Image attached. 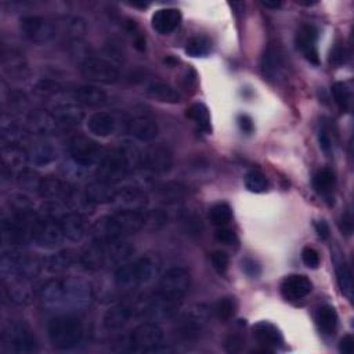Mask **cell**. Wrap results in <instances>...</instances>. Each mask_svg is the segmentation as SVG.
<instances>
[{
	"label": "cell",
	"mask_w": 354,
	"mask_h": 354,
	"mask_svg": "<svg viewBox=\"0 0 354 354\" xmlns=\"http://www.w3.org/2000/svg\"><path fill=\"white\" fill-rule=\"evenodd\" d=\"M143 212L136 210H116L112 214L100 217L91 227L94 241L108 243L124 240L143 230Z\"/></svg>",
	"instance_id": "obj_1"
},
{
	"label": "cell",
	"mask_w": 354,
	"mask_h": 354,
	"mask_svg": "<svg viewBox=\"0 0 354 354\" xmlns=\"http://www.w3.org/2000/svg\"><path fill=\"white\" fill-rule=\"evenodd\" d=\"M49 339L58 350H71L83 339V324L74 316H57L47 325Z\"/></svg>",
	"instance_id": "obj_2"
},
{
	"label": "cell",
	"mask_w": 354,
	"mask_h": 354,
	"mask_svg": "<svg viewBox=\"0 0 354 354\" xmlns=\"http://www.w3.org/2000/svg\"><path fill=\"white\" fill-rule=\"evenodd\" d=\"M158 272V265L153 258H140L132 263H125L115 272V284L121 289H133L150 283Z\"/></svg>",
	"instance_id": "obj_3"
},
{
	"label": "cell",
	"mask_w": 354,
	"mask_h": 354,
	"mask_svg": "<svg viewBox=\"0 0 354 354\" xmlns=\"http://www.w3.org/2000/svg\"><path fill=\"white\" fill-rule=\"evenodd\" d=\"M41 263L19 250H10L2 255L0 269L5 280L13 278H34L41 272Z\"/></svg>",
	"instance_id": "obj_4"
},
{
	"label": "cell",
	"mask_w": 354,
	"mask_h": 354,
	"mask_svg": "<svg viewBox=\"0 0 354 354\" xmlns=\"http://www.w3.org/2000/svg\"><path fill=\"white\" fill-rule=\"evenodd\" d=\"M2 342L6 351L16 354H30L38 349L35 333L25 321L10 324L3 332Z\"/></svg>",
	"instance_id": "obj_5"
},
{
	"label": "cell",
	"mask_w": 354,
	"mask_h": 354,
	"mask_svg": "<svg viewBox=\"0 0 354 354\" xmlns=\"http://www.w3.org/2000/svg\"><path fill=\"white\" fill-rule=\"evenodd\" d=\"M210 311L209 307L205 305H198L192 309H190L187 313H184L180 320L176 324L175 333L177 339L183 342H192L197 340L201 333L203 332L208 320H209Z\"/></svg>",
	"instance_id": "obj_6"
},
{
	"label": "cell",
	"mask_w": 354,
	"mask_h": 354,
	"mask_svg": "<svg viewBox=\"0 0 354 354\" xmlns=\"http://www.w3.org/2000/svg\"><path fill=\"white\" fill-rule=\"evenodd\" d=\"M191 288V276L183 267L168 270L159 280L158 294L166 299L180 302L186 298Z\"/></svg>",
	"instance_id": "obj_7"
},
{
	"label": "cell",
	"mask_w": 354,
	"mask_h": 354,
	"mask_svg": "<svg viewBox=\"0 0 354 354\" xmlns=\"http://www.w3.org/2000/svg\"><path fill=\"white\" fill-rule=\"evenodd\" d=\"M82 75L86 80L98 85H113L120 80V69L100 57H89L82 63Z\"/></svg>",
	"instance_id": "obj_8"
},
{
	"label": "cell",
	"mask_w": 354,
	"mask_h": 354,
	"mask_svg": "<svg viewBox=\"0 0 354 354\" xmlns=\"http://www.w3.org/2000/svg\"><path fill=\"white\" fill-rule=\"evenodd\" d=\"M131 169L132 168L124 153L120 148H116L102 154L98 166V176L100 180L115 183L125 179Z\"/></svg>",
	"instance_id": "obj_9"
},
{
	"label": "cell",
	"mask_w": 354,
	"mask_h": 354,
	"mask_svg": "<svg viewBox=\"0 0 354 354\" xmlns=\"http://www.w3.org/2000/svg\"><path fill=\"white\" fill-rule=\"evenodd\" d=\"M64 240L65 235L60 221L50 219L35 220L32 225V241L39 248L54 250L58 248Z\"/></svg>",
	"instance_id": "obj_10"
},
{
	"label": "cell",
	"mask_w": 354,
	"mask_h": 354,
	"mask_svg": "<svg viewBox=\"0 0 354 354\" xmlns=\"http://www.w3.org/2000/svg\"><path fill=\"white\" fill-rule=\"evenodd\" d=\"M68 153L74 164L79 168H90L100 162L101 147L89 137L76 136L68 144Z\"/></svg>",
	"instance_id": "obj_11"
},
{
	"label": "cell",
	"mask_w": 354,
	"mask_h": 354,
	"mask_svg": "<svg viewBox=\"0 0 354 354\" xmlns=\"http://www.w3.org/2000/svg\"><path fill=\"white\" fill-rule=\"evenodd\" d=\"M164 340V331L155 322L139 325L131 335V346L133 351L155 353L159 351Z\"/></svg>",
	"instance_id": "obj_12"
},
{
	"label": "cell",
	"mask_w": 354,
	"mask_h": 354,
	"mask_svg": "<svg viewBox=\"0 0 354 354\" xmlns=\"http://www.w3.org/2000/svg\"><path fill=\"white\" fill-rule=\"evenodd\" d=\"M20 30L25 39L42 45L53 39L56 34L54 24L41 16H25L20 20Z\"/></svg>",
	"instance_id": "obj_13"
},
{
	"label": "cell",
	"mask_w": 354,
	"mask_h": 354,
	"mask_svg": "<svg viewBox=\"0 0 354 354\" xmlns=\"http://www.w3.org/2000/svg\"><path fill=\"white\" fill-rule=\"evenodd\" d=\"M179 306L180 302L166 299L157 292L153 298L144 300L136 311H140L142 316L150 322H159L173 317Z\"/></svg>",
	"instance_id": "obj_14"
},
{
	"label": "cell",
	"mask_w": 354,
	"mask_h": 354,
	"mask_svg": "<svg viewBox=\"0 0 354 354\" xmlns=\"http://www.w3.org/2000/svg\"><path fill=\"white\" fill-rule=\"evenodd\" d=\"M133 254L135 247L131 243L125 241V239L100 243V256L102 269L111 266H122L132 258Z\"/></svg>",
	"instance_id": "obj_15"
},
{
	"label": "cell",
	"mask_w": 354,
	"mask_h": 354,
	"mask_svg": "<svg viewBox=\"0 0 354 354\" xmlns=\"http://www.w3.org/2000/svg\"><path fill=\"white\" fill-rule=\"evenodd\" d=\"M262 74L272 82L278 83L287 76V63L283 52L277 46H269L262 56Z\"/></svg>",
	"instance_id": "obj_16"
},
{
	"label": "cell",
	"mask_w": 354,
	"mask_h": 354,
	"mask_svg": "<svg viewBox=\"0 0 354 354\" xmlns=\"http://www.w3.org/2000/svg\"><path fill=\"white\" fill-rule=\"evenodd\" d=\"M143 166L153 173L165 175L173 166V155L164 146H153L143 153Z\"/></svg>",
	"instance_id": "obj_17"
},
{
	"label": "cell",
	"mask_w": 354,
	"mask_h": 354,
	"mask_svg": "<svg viewBox=\"0 0 354 354\" xmlns=\"http://www.w3.org/2000/svg\"><path fill=\"white\" fill-rule=\"evenodd\" d=\"M317 38H318V32H317L316 27L305 24L298 30L296 39H295L296 46L302 52L305 58L314 65L320 64V54H318V49H317Z\"/></svg>",
	"instance_id": "obj_18"
},
{
	"label": "cell",
	"mask_w": 354,
	"mask_h": 354,
	"mask_svg": "<svg viewBox=\"0 0 354 354\" xmlns=\"http://www.w3.org/2000/svg\"><path fill=\"white\" fill-rule=\"evenodd\" d=\"M313 291V284L306 276L291 274L281 283V295L285 300L298 302L306 298Z\"/></svg>",
	"instance_id": "obj_19"
},
{
	"label": "cell",
	"mask_w": 354,
	"mask_h": 354,
	"mask_svg": "<svg viewBox=\"0 0 354 354\" xmlns=\"http://www.w3.org/2000/svg\"><path fill=\"white\" fill-rule=\"evenodd\" d=\"M148 202L146 192L136 187H125L122 190H118L113 203L116 205L118 210H136L142 212Z\"/></svg>",
	"instance_id": "obj_20"
},
{
	"label": "cell",
	"mask_w": 354,
	"mask_h": 354,
	"mask_svg": "<svg viewBox=\"0 0 354 354\" xmlns=\"http://www.w3.org/2000/svg\"><path fill=\"white\" fill-rule=\"evenodd\" d=\"M52 113L58 124L65 126L79 125L85 116L82 107L74 100L57 101L52 108Z\"/></svg>",
	"instance_id": "obj_21"
},
{
	"label": "cell",
	"mask_w": 354,
	"mask_h": 354,
	"mask_svg": "<svg viewBox=\"0 0 354 354\" xmlns=\"http://www.w3.org/2000/svg\"><path fill=\"white\" fill-rule=\"evenodd\" d=\"M57 121L52 112L36 109L32 111L27 118V129L28 132L38 136H47L54 133L57 129Z\"/></svg>",
	"instance_id": "obj_22"
},
{
	"label": "cell",
	"mask_w": 354,
	"mask_h": 354,
	"mask_svg": "<svg viewBox=\"0 0 354 354\" xmlns=\"http://www.w3.org/2000/svg\"><path fill=\"white\" fill-rule=\"evenodd\" d=\"M60 223H61L65 239L69 240V241L79 243L87 235L89 225H87V221H86L85 216L80 214V213H76V212L67 213L61 219Z\"/></svg>",
	"instance_id": "obj_23"
},
{
	"label": "cell",
	"mask_w": 354,
	"mask_h": 354,
	"mask_svg": "<svg viewBox=\"0 0 354 354\" xmlns=\"http://www.w3.org/2000/svg\"><path fill=\"white\" fill-rule=\"evenodd\" d=\"M183 16L177 9H161L154 13L151 25L159 35H169L181 24Z\"/></svg>",
	"instance_id": "obj_24"
},
{
	"label": "cell",
	"mask_w": 354,
	"mask_h": 354,
	"mask_svg": "<svg viewBox=\"0 0 354 354\" xmlns=\"http://www.w3.org/2000/svg\"><path fill=\"white\" fill-rule=\"evenodd\" d=\"M135 313H136V309L129 305H122V303L116 305L105 313L102 320L104 328L107 331H120L129 324Z\"/></svg>",
	"instance_id": "obj_25"
},
{
	"label": "cell",
	"mask_w": 354,
	"mask_h": 354,
	"mask_svg": "<svg viewBox=\"0 0 354 354\" xmlns=\"http://www.w3.org/2000/svg\"><path fill=\"white\" fill-rule=\"evenodd\" d=\"M252 331H254L255 339L262 346L269 349L270 351L273 349L280 347L284 343V336H283L281 331L274 324H272L269 321H261V322L255 324Z\"/></svg>",
	"instance_id": "obj_26"
},
{
	"label": "cell",
	"mask_w": 354,
	"mask_h": 354,
	"mask_svg": "<svg viewBox=\"0 0 354 354\" xmlns=\"http://www.w3.org/2000/svg\"><path fill=\"white\" fill-rule=\"evenodd\" d=\"M87 131L97 137H108L115 132V118L108 112H94L86 122Z\"/></svg>",
	"instance_id": "obj_27"
},
{
	"label": "cell",
	"mask_w": 354,
	"mask_h": 354,
	"mask_svg": "<svg viewBox=\"0 0 354 354\" xmlns=\"http://www.w3.org/2000/svg\"><path fill=\"white\" fill-rule=\"evenodd\" d=\"M3 72L13 79H24L28 75V63L24 56L16 50L5 52L2 57Z\"/></svg>",
	"instance_id": "obj_28"
},
{
	"label": "cell",
	"mask_w": 354,
	"mask_h": 354,
	"mask_svg": "<svg viewBox=\"0 0 354 354\" xmlns=\"http://www.w3.org/2000/svg\"><path fill=\"white\" fill-rule=\"evenodd\" d=\"M116 192H118V190L115 188L113 183L104 181V180H97V181L90 183L86 187V191H85L87 199L93 205L113 202V199L116 197Z\"/></svg>",
	"instance_id": "obj_29"
},
{
	"label": "cell",
	"mask_w": 354,
	"mask_h": 354,
	"mask_svg": "<svg viewBox=\"0 0 354 354\" xmlns=\"http://www.w3.org/2000/svg\"><path fill=\"white\" fill-rule=\"evenodd\" d=\"M132 136L143 143H150L158 136V125L148 116H137L131 122L129 128Z\"/></svg>",
	"instance_id": "obj_30"
},
{
	"label": "cell",
	"mask_w": 354,
	"mask_h": 354,
	"mask_svg": "<svg viewBox=\"0 0 354 354\" xmlns=\"http://www.w3.org/2000/svg\"><path fill=\"white\" fill-rule=\"evenodd\" d=\"M72 187H69L67 183L61 181L60 179L56 177H43L39 194L45 197L46 199H53V201H65L72 192Z\"/></svg>",
	"instance_id": "obj_31"
},
{
	"label": "cell",
	"mask_w": 354,
	"mask_h": 354,
	"mask_svg": "<svg viewBox=\"0 0 354 354\" xmlns=\"http://www.w3.org/2000/svg\"><path fill=\"white\" fill-rule=\"evenodd\" d=\"M74 101H76L79 105H87V107H97L104 102H107L108 96L107 93L93 85H86V86H79L74 90L72 93Z\"/></svg>",
	"instance_id": "obj_32"
},
{
	"label": "cell",
	"mask_w": 354,
	"mask_h": 354,
	"mask_svg": "<svg viewBox=\"0 0 354 354\" xmlns=\"http://www.w3.org/2000/svg\"><path fill=\"white\" fill-rule=\"evenodd\" d=\"M5 294L10 299V302L16 305H28L32 300V291L27 284L25 278H13L8 280L5 285Z\"/></svg>",
	"instance_id": "obj_33"
},
{
	"label": "cell",
	"mask_w": 354,
	"mask_h": 354,
	"mask_svg": "<svg viewBox=\"0 0 354 354\" xmlns=\"http://www.w3.org/2000/svg\"><path fill=\"white\" fill-rule=\"evenodd\" d=\"M30 161V155L20 146H6L2 150V162L3 168L10 170H23L25 169L27 162Z\"/></svg>",
	"instance_id": "obj_34"
},
{
	"label": "cell",
	"mask_w": 354,
	"mask_h": 354,
	"mask_svg": "<svg viewBox=\"0 0 354 354\" xmlns=\"http://www.w3.org/2000/svg\"><path fill=\"white\" fill-rule=\"evenodd\" d=\"M147 94L159 102L177 104L181 101L180 93L173 86H170L165 82H158V80L151 82L147 86Z\"/></svg>",
	"instance_id": "obj_35"
},
{
	"label": "cell",
	"mask_w": 354,
	"mask_h": 354,
	"mask_svg": "<svg viewBox=\"0 0 354 354\" xmlns=\"http://www.w3.org/2000/svg\"><path fill=\"white\" fill-rule=\"evenodd\" d=\"M28 155H30V161L35 166L42 168L53 164L57 159V150L53 144L47 142H41L31 148Z\"/></svg>",
	"instance_id": "obj_36"
},
{
	"label": "cell",
	"mask_w": 354,
	"mask_h": 354,
	"mask_svg": "<svg viewBox=\"0 0 354 354\" xmlns=\"http://www.w3.org/2000/svg\"><path fill=\"white\" fill-rule=\"evenodd\" d=\"M74 261H75L74 252L63 251V252H58V254L45 258L42 262V267L52 274H60V273L67 272L72 266Z\"/></svg>",
	"instance_id": "obj_37"
},
{
	"label": "cell",
	"mask_w": 354,
	"mask_h": 354,
	"mask_svg": "<svg viewBox=\"0 0 354 354\" xmlns=\"http://www.w3.org/2000/svg\"><path fill=\"white\" fill-rule=\"evenodd\" d=\"M25 136L24 128L14 120L12 115H3L2 118V139L8 146H19Z\"/></svg>",
	"instance_id": "obj_38"
},
{
	"label": "cell",
	"mask_w": 354,
	"mask_h": 354,
	"mask_svg": "<svg viewBox=\"0 0 354 354\" xmlns=\"http://www.w3.org/2000/svg\"><path fill=\"white\" fill-rule=\"evenodd\" d=\"M316 321H317L318 329H320L324 335H333L335 331H336V327H338V313H336V310H335L332 306H329V305L321 306V307L317 310Z\"/></svg>",
	"instance_id": "obj_39"
},
{
	"label": "cell",
	"mask_w": 354,
	"mask_h": 354,
	"mask_svg": "<svg viewBox=\"0 0 354 354\" xmlns=\"http://www.w3.org/2000/svg\"><path fill=\"white\" fill-rule=\"evenodd\" d=\"M335 183H336L335 173L329 168L320 169L314 175V177H313V187H314V190L320 195H322V197H325L328 199L332 195V191L335 188Z\"/></svg>",
	"instance_id": "obj_40"
},
{
	"label": "cell",
	"mask_w": 354,
	"mask_h": 354,
	"mask_svg": "<svg viewBox=\"0 0 354 354\" xmlns=\"http://www.w3.org/2000/svg\"><path fill=\"white\" fill-rule=\"evenodd\" d=\"M187 116L191 121L197 124V126L205 132L210 133L212 132V125H210V113L209 109L205 104L202 102H195L187 109Z\"/></svg>",
	"instance_id": "obj_41"
},
{
	"label": "cell",
	"mask_w": 354,
	"mask_h": 354,
	"mask_svg": "<svg viewBox=\"0 0 354 354\" xmlns=\"http://www.w3.org/2000/svg\"><path fill=\"white\" fill-rule=\"evenodd\" d=\"M336 280H338V285L340 288V292L349 300H353V291H354L353 273H351V269L344 262L336 265Z\"/></svg>",
	"instance_id": "obj_42"
},
{
	"label": "cell",
	"mask_w": 354,
	"mask_h": 354,
	"mask_svg": "<svg viewBox=\"0 0 354 354\" xmlns=\"http://www.w3.org/2000/svg\"><path fill=\"white\" fill-rule=\"evenodd\" d=\"M208 217H209L210 223L213 225H216V227L227 225L231 221V219H232L231 206L228 203H225V202H219V203L213 205L209 209Z\"/></svg>",
	"instance_id": "obj_43"
},
{
	"label": "cell",
	"mask_w": 354,
	"mask_h": 354,
	"mask_svg": "<svg viewBox=\"0 0 354 354\" xmlns=\"http://www.w3.org/2000/svg\"><path fill=\"white\" fill-rule=\"evenodd\" d=\"M144 217V230L150 232H157L162 230L168 223V214L162 209H153L143 213Z\"/></svg>",
	"instance_id": "obj_44"
},
{
	"label": "cell",
	"mask_w": 354,
	"mask_h": 354,
	"mask_svg": "<svg viewBox=\"0 0 354 354\" xmlns=\"http://www.w3.org/2000/svg\"><path fill=\"white\" fill-rule=\"evenodd\" d=\"M43 177H41L38 173H35L31 169H23L17 175V183L23 190L27 191H36L39 192L41 184Z\"/></svg>",
	"instance_id": "obj_45"
},
{
	"label": "cell",
	"mask_w": 354,
	"mask_h": 354,
	"mask_svg": "<svg viewBox=\"0 0 354 354\" xmlns=\"http://www.w3.org/2000/svg\"><path fill=\"white\" fill-rule=\"evenodd\" d=\"M212 49V43L208 38H203V36H195L192 39H190L187 42V46H186V53L190 56V57H205L209 54Z\"/></svg>",
	"instance_id": "obj_46"
},
{
	"label": "cell",
	"mask_w": 354,
	"mask_h": 354,
	"mask_svg": "<svg viewBox=\"0 0 354 354\" xmlns=\"http://www.w3.org/2000/svg\"><path fill=\"white\" fill-rule=\"evenodd\" d=\"M245 187L251 191V192H255V194H262V192H266L267 188H269V180L267 177L259 172V170H251L247 173L245 179Z\"/></svg>",
	"instance_id": "obj_47"
},
{
	"label": "cell",
	"mask_w": 354,
	"mask_h": 354,
	"mask_svg": "<svg viewBox=\"0 0 354 354\" xmlns=\"http://www.w3.org/2000/svg\"><path fill=\"white\" fill-rule=\"evenodd\" d=\"M332 97L340 111L346 112L351 104V91L343 82H336L332 85Z\"/></svg>",
	"instance_id": "obj_48"
},
{
	"label": "cell",
	"mask_w": 354,
	"mask_h": 354,
	"mask_svg": "<svg viewBox=\"0 0 354 354\" xmlns=\"http://www.w3.org/2000/svg\"><path fill=\"white\" fill-rule=\"evenodd\" d=\"M235 310H237V302L232 296L221 298L214 306V314L221 322L228 321L235 314Z\"/></svg>",
	"instance_id": "obj_49"
},
{
	"label": "cell",
	"mask_w": 354,
	"mask_h": 354,
	"mask_svg": "<svg viewBox=\"0 0 354 354\" xmlns=\"http://www.w3.org/2000/svg\"><path fill=\"white\" fill-rule=\"evenodd\" d=\"M214 239H216L217 243H220L223 245H235V244H239L237 234H235V231L228 228L227 225L217 227V230L214 231Z\"/></svg>",
	"instance_id": "obj_50"
},
{
	"label": "cell",
	"mask_w": 354,
	"mask_h": 354,
	"mask_svg": "<svg viewBox=\"0 0 354 354\" xmlns=\"http://www.w3.org/2000/svg\"><path fill=\"white\" fill-rule=\"evenodd\" d=\"M10 205L17 210V213H31L34 202L25 194H14L10 198Z\"/></svg>",
	"instance_id": "obj_51"
},
{
	"label": "cell",
	"mask_w": 354,
	"mask_h": 354,
	"mask_svg": "<svg viewBox=\"0 0 354 354\" xmlns=\"http://www.w3.org/2000/svg\"><path fill=\"white\" fill-rule=\"evenodd\" d=\"M210 261H212V266L213 269L219 273V274H224L228 269V265H230V259H228V255L223 251H214L212 255H210Z\"/></svg>",
	"instance_id": "obj_52"
},
{
	"label": "cell",
	"mask_w": 354,
	"mask_h": 354,
	"mask_svg": "<svg viewBox=\"0 0 354 354\" xmlns=\"http://www.w3.org/2000/svg\"><path fill=\"white\" fill-rule=\"evenodd\" d=\"M36 93H39L41 96H54L57 93L61 91V86L54 82V80H49V79H42L36 83L35 86Z\"/></svg>",
	"instance_id": "obj_53"
},
{
	"label": "cell",
	"mask_w": 354,
	"mask_h": 354,
	"mask_svg": "<svg viewBox=\"0 0 354 354\" xmlns=\"http://www.w3.org/2000/svg\"><path fill=\"white\" fill-rule=\"evenodd\" d=\"M245 347V340L240 335H230L224 342V349L227 353L237 354L241 353Z\"/></svg>",
	"instance_id": "obj_54"
},
{
	"label": "cell",
	"mask_w": 354,
	"mask_h": 354,
	"mask_svg": "<svg viewBox=\"0 0 354 354\" xmlns=\"http://www.w3.org/2000/svg\"><path fill=\"white\" fill-rule=\"evenodd\" d=\"M302 261L303 263L309 267V269H318L320 263H321V259H320V255L318 252L311 248V247H305L303 251H302Z\"/></svg>",
	"instance_id": "obj_55"
},
{
	"label": "cell",
	"mask_w": 354,
	"mask_h": 354,
	"mask_svg": "<svg viewBox=\"0 0 354 354\" xmlns=\"http://www.w3.org/2000/svg\"><path fill=\"white\" fill-rule=\"evenodd\" d=\"M184 195V188L179 184H168L162 188V198L168 202L180 199Z\"/></svg>",
	"instance_id": "obj_56"
},
{
	"label": "cell",
	"mask_w": 354,
	"mask_h": 354,
	"mask_svg": "<svg viewBox=\"0 0 354 354\" xmlns=\"http://www.w3.org/2000/svg\"><path fill=\"white\" fill-rule=\"evenodd\" d=\"M346 61V49L343 45L338 43L332 50H331V54H329V64L333 65V67H340L343 65Z\"/></svg>",
	"instance_id": "obj_57"
},
{
	"label": "cell",
	"mask_w": 354,
	"mask_h": 354,
	"mask_svg": "<svg viewBox=\"0 0 354 354\" xmlns=\"http://www.w3.org/2000/svg\"><path fill=\"white\" fill-rule=\"evenodd\" d=\"M243 270L251 278H258L262 274L261 265L255 259H252V258H245L243 261Z\"/></svg>",
	"instance_id": "obj_58"
},
{
	"label": "cell",
	"mask_w": 354,
	"mask_h": 354,
	"mask_svg": "<svg viewBox=\"0 0 354 354\" xmlns=\"http://www.w3.org/2000/svg\"><path fill=\"white\" fill-rule=\"evenodd\" d=\"M318 143H320V147L324 153L329 154L331 150H332V140H331V136L328 133V131L325 128H321L320 132H318Z\"/></svg>",
	"instance_id": "obj_59"
},
{
	"label": "cell",
	"mask_w": 354,
	"mask_h": 354,
	"mask_svg": "<svg viewBox=\"0 0 354 354\" xmlns=\"http://www.w3.org/2000/svg\"><path fill=\"white\" fill-rule=\"evenodd\" d=\"M339 227H340V231L343 234L351 235V232H353V216L349 210L342 214L340 221H339Z\"/></svg>",
	"instance_id": "obj_60"
},
{
	"label": "cell",
	"mask_w": 354,
	"mask_h": 354,
	"mask_svg": "<svg viewBox=\"0 0 354 354\" xmlns=\"http://www.w3.org/2000/svg\"><path fill=\"white\" fill-rule=\"evenodd\" d=\"M339 351L343 353V354H353V351H354V339H353L351 335H344L340 339Z\"/></svg>",
	"instance_id": "obj_61"
},
{
	"label": "cell",
	"mask_w": 354,
	"mask_h": 354,
	"mask_svg": "<svg viewBox=\"0 0 354 354\" xmlns=\"http://www.w3.org/2000/svg\"><path fill=\"white\" fill-rule=\"evenodd\" d=\"M239 126L244 133H252L254 132V121L251 120V116L248 115H240L239 116Z\"/></svg>",
	"instance_id": "obj_62"
},
{
	"label": "cell",
	"mask_w": 354,
	"mask_h": 354,
	"mask_svg": "<svg viewBox=\"0 0 354 354\" xmlns=\"http://www.w3.org/2000/svg\"><path fill=\"white\" fill-rule=\"evenodd\" d=\"M314 228H316V231H317V234H318V237H320L321 240H328V239H329L331 231H329V225L327 224L325 220H317V221L314 223Z\"/></svg>",
	"instance_id": "obj_63"
},
{
	"label": "cell",
	"mask_w": 354,
	"mask_h": 354,
	"mask_svg": "<svg viewBox=\"0 0 354 354\" xmlns=\"http://www.w3.org/2000/svg\"><path fill=\"white\" fill-rule=\"evenodd\" d=\"M262 5L265 6V8H267V9H273V10H277V9H280L281 8V2H277V0H263L262 2Z\"/></svg>",
	"instance_id": "obj_64"
}]
</instances>
